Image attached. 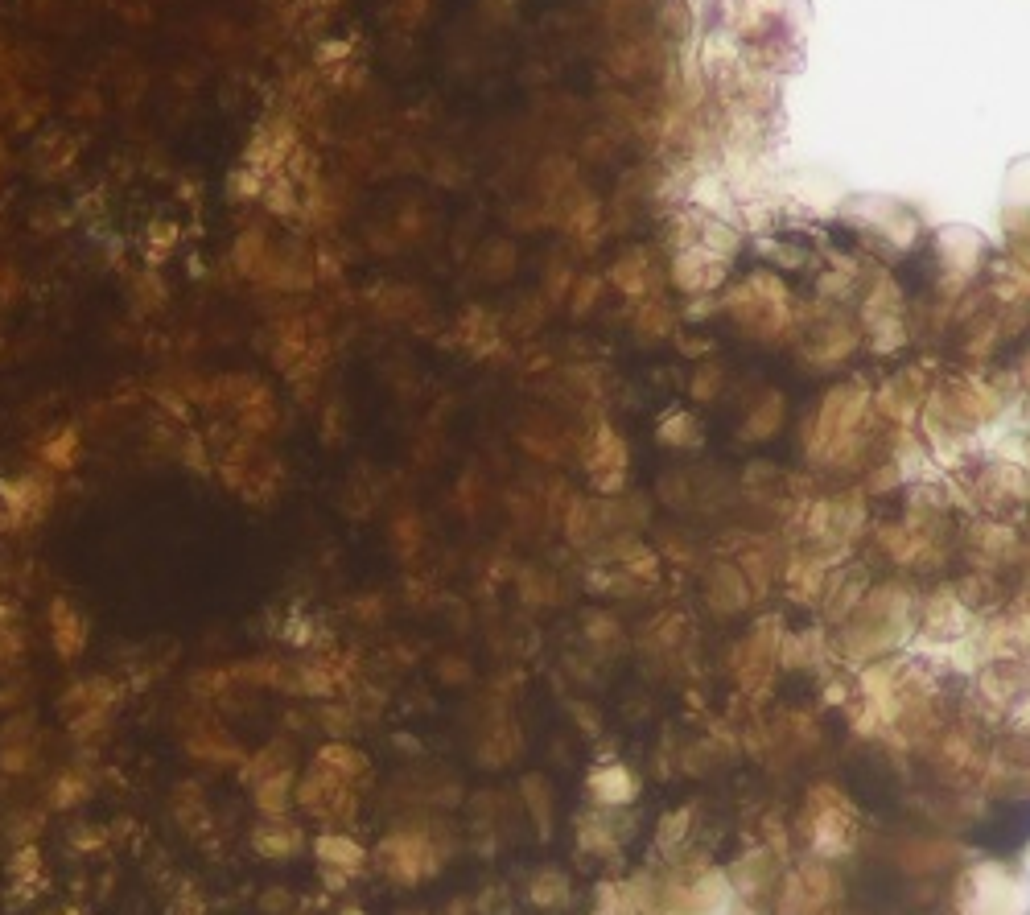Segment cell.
I'll use <instances>...</instances> for the list:
<instances>
[{
    "mask_svg": "<svg viewBox=\"0 0 1030 915\" xmlns=\"http://www.w3.org/2000/svg\"><path fill=\"white\" fill-rule=\"evenodd\" d=\"M318 858H322L326 866H338V870H359V866H363V850H359L351 837H338V833L318 837Z\"/></svg>",
    "mask_w": 1030,
    "mask_h": 915,
    "instance_id": "obj_6",
    "label": "cell"
},
{
    "mask_svg": "<svg viewBox=\"0 0 1030 915\" xmlns=\"http://www.w3.org/2000/svg\"><path fill=\"white\" fill-rule=\"evenodd\" d=\"M256 800H260V808L264 812H285V804H289V775L281 771V775H264L260 779V788H256Z\"/></svg>",
    "mask_w": 1030,
    "mask_h": 915,
    "instance_id": "obj_8",
    "label": "cell"
},
{
    "mask_svg": "<svg viewBox=\"0 0 1030 915\" xmlns=\"http://www.w3.org/2000/svg\"><path fill=\"white\" fill-rule=\"evenodd\" d=\"M50 483L42 474H21V479H5L0 483V507H5L9 520H29L38 516L42 507L50 503Z\"/></svg>",
    "mask_w": 1030,
    "mask_h": 915,
    "instance_id": "obj_3",
    "label": "cell"
},
{
    "mask_svg": "<svg viewBox=\"0 0 1030 915\" xmlns=\"http://www.w3.org/2000/svg\"><path fill=\"white\" fill-rule=\"evenodd\" d=\"M75 454H79V437L75 433H54V442H46V450H42V458H46V466H54V470H62V466H75Z\"/></svg>",
    "mask_w": 1030,
    "mask_h": 915,
    "instance_id": "obj_10",
    "label": "cell"
},
{
    "mask_svg": "<svg viewBox=\"0 0 1030 915\" xmlns=\"http://www.w3.org/2000/svg\"><path fill=\"white\" fill-rule=\"evenodd\" d=\"M384 866L396 878H421L429 870V845L417 837H396L384 845Z\"/></svg>",
    "mask_w": 1030,
    "mask_h": 915,
    "instance_id": "obj_5",
    "label": "cell"
},
{
    "mask_svg": "<svg viewBox=\"0 0 1030 915\" xmlns=\"http://www.w3.org/2000/svg\"><path fill=\"white\" fill-rule=\"evenodd\" d=\"M330 5H334V0H330Z\"/></svg>",
    "mask_w": 1030,
    "mask_h": 915,
    "instance_id": "obj_12",
    "label": "cell"
},
{
    "mask_svg": "<svg viewBox=\"0 0 1030 915\" xmlns=\"http://www.w3.org/2000/svg\"><path fill=\"white\" fill-rule=\"evenodd\" d=\"M293 841H297V833H293V829H281V817H272V821L256 833V845H260V850H268L272 858H281L285 850H293Z\"/></svg>",
    "mask_w": 1030,
    "mask_h": 915,
    "instance_id": "obj_9",
    "label": "cell"
},
{
    "mask_svg": "<svg viewBox=\"0 0 1030 915\" xmlns=\"http://www.w3.org/2000/svg\"><path fill=\"white\" fill-rule=\"evenodd\" d=\"M318 767H326V771H334L342 779H355L363 771V759L351 747H342V742H330V747L318 751Z\"/></svg>",
    "mask_w": 1030,
    "mask_h": 915,
    "instance_id": "obj_7",
    "label": "cell"
},
{
    "mask_svg": "<svg viewBox=\"0 0 1030 915\" xmlns=\"http://www.w3.org/2000/svg\"><path fill=\"white\" fill-rule=\"evenodd\" d=\"M50 635H54V648L62 660H75L87 643V623L66 598H54V606H50Z\"/></svg>",
    "mask_w": 1030,
    "mask_h": 915,
    "instance_id": "obj_4",
    "label": "cell"
},
{
    "mask_svg": "<svg viewBox=\"0 0 1030 915\" xmlns=\"http://www.w3.org/2000/svg\"><path fill=\"white\" fill-rule=\"evenodd\" d=\"M178 248V223H153L149 231H145V252H149V260H161V256H169Z\"/></svg>",
    "mask_w": 1030,
    "mask_h": 915,
    "instance_id": "obj_11",
    "label": "cell"
},
{
    "mask_svg": "<svg viewBox=\"0 0 1030 915\" xmlns=\"http://www.w3.org/2000/svg\"><path fill=\"white\" fill-rule=\"evenodd\" d=\"M960 915H1030V883L1010 862H973L956 878Z\"/></svg>",
    "mask_w": 1030,
    "mask_h": 915,
    "instance_id": "obj_1",
    "label": "cell"
},
{
    "mask_svg": "<svg viewBox=\"0 0 1030 915\" xmlns=\"http://www.w3.org/2000/svg\"><path fill=\"white\" fill-rule=\"evenodd\" d=\"M857 817H853V808H849V800L837 792V788H816L812 796H808V804H804V829H808V841L816 845V850H824V854H841V850H849V841H853V833H857V825H853Z\"/></svg>",
    "mask_w": 1030,
    "mask_h": 915,
    "instance_id": "obj_2",
    "label": "cell"
}]
</instances>
